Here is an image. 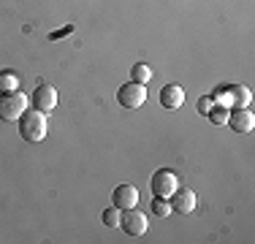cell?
Here are the masks:
<instances>
[{"mask_svg": "<svg viewBox=\"0 0 255 244\" xmlns=\"http://www.w3.org/2000/svg\"><path fill=\"white\" fill-rule=\"evenodd\" d=\"M152 79V68L147 63H136L130 68V82H138V84H147Z\"/></svg>", "mask_w": 255, "mask_h": 244, "instance_id": "4fadbf2b", "label": "cell"}, {"mask_svg": "<svg viewBox=\"0 0 255 244\" xmlns=\"http://www.w3.org/2000/svg\"><path fill=\"white\" fill-rule=\"evenodd\" d=\"M182 103H185V90H182L179 84H166V87L160 90V106L163 109L177 112V109H182Z\"/></svg>", "mask_w": 255, "mask_h": 244, "instance_id": "8fae6325", "label": "cell"}, {"mask_svg": "<svg viewBox=\"0 0 255 244\" xmlns=\"http://www.w3.org/2000/svg\"><path fill=\"white\" fill-rule=\"evenodd\" d=\"M120 225H123V231L128 236H144L149 228V217L133 206V209H125L123 215H120Z\"/></svg>", "mask_w": 255, "mask_h": 244, "instance_id": "8992f818", "label": "cell"}, {"mask_svg": "<svg viewBox=\"0 0 255 244\" xmlns=\"http://www.w3.org/2000/svg\"><path fill=\"white\" fill-rule=\"evenodd\" d=\"M168 204H171V212H177V215H193L198 204V195L190 187H177L174 195L168 198Z\"/></svg>", "mask_w": 255, "mask_h": 244, "instance_id": "52a82bcc", "label": "cell"}, {"mask_svg": "<svg viewBox=\"0 0 255 244\" xmlns=\"http://www.w3.org/2000/svg\"><path fill=\"white\" fill-rule=\"evenodd\" d=\"M30 101H33V109L49 114L52 109L57 106V90H54L52 84H41V87H35V93H33Z\"/></svg>", "mask_w": 255, "mask_h": 244, "instance_id": "ba28073f", "label": "cell"}, {"mask_svg": "<svg viewBox=\"0 0 255 244\" xmlns=\"http://www.w3.org/2000/svg\"><path fill=\"white\" fill-rule=\"evenodd\" d=\"M228 114H231V109L220 106V103H215V106H212V112L206 114V117L215 122V125H226V122H228Z\"/></svg>", "mask_w": 255, "mask_h": 244, "instance_id": "5bb4252c", "label": "cell"}, {"mask_svg": "<svg viewBox=\"0 0 255 244\" xmlns=\"http://www.w3.org/2000/svg\"><path fill=\"white\" fill-rule=\"evenodd\" d=\"M152 212H155V217H171L174 212H171V204H168L166 198H155L152 201Z\"/></svg>", "mask_w": 255, "mask_h": 244, "instance_id": "9a60e30c", "label": "cell"}, {"mask_svg": "<svg viewBox=\"0 0 255 244\" xmlns=\"http://www.w3.org/2000/svg\"><path fill=\"white\" fill-rule=\"evenodd\" d=\"M112 201H114V206H117L120 212L133 209V206L138 204V190H136L133 185H120V187H114Z\"/></svg>", "mask_w": 255, "mask_h": 244, "instance_id": "30bf717a", "label": "cell"}, {"mask_svg": "<svg viewBox=\"0 0 255 244\" xmlns=\"http://www.w3.org/2000/svg\"><path fill=\"white\" fill-rule=\"evenodd\" d=\"M117 103L123 109H141L147 103V87L138 82H128L117 90Z\"/></svg>", "mask_w": 255, "mask_h": 244, "instance_id": "5b68a950", "label": "cell"}, {"mask_svg": "<svg viewBox=\"0 0 255 244\" xmlns=\"http://www.w3.org/2000/svg\"><path fill=\"white\" fill-rule=\"evenodd\" d=\"M27 112L25 93H3L0 95V120L3 122H19V117Z\"/></svg>", "mask_w": 255, "mask_h": 244, "instance_id": "3957f363", "label": "cell"}, {"mask_svg": "<svg viewBox=\"0 0 255 244\" xmlns=\"http://www.w3.org/2000/svg\"><path fill=\"white\" fill-rule=\"evenodd\" d=\"M120 215H123V212H120L117 206H112V209H106L101 215V220H103V225H109V228H117V225H120Z\"/></svg>", "mask_w": 255, "mask_h": 244, "instance_id": "2e32d148", "label": "cell"}, {"mask_svg": "<svg viewBox=\"0 0 255 244\" xmlns=\"http://www.w3.org/2000/svg\"><path fill=\"white\" fill-rule=\"evenodd\" d=\"M179 187V179H177V174H174L171 168H160V171H155L152 174V179H149V190H152L155 198H171L174 190Z\"/></svg>", "mask_w": 255, "mask_h": 244, "instance_id": "277c9868", "label": "cell"}, {"mask_svg": "<svg viewBox=\"0 0 255 244\" xmlns=\"http://www.w3.org/2000/svg\"><path fill=\"white\" fill-rule=\"evenodd\" d=\"M212 101L215 103H220V106H226V109H250V101H253V93H250V87H245V84H228L226 90H223L220 95H212Z\"/></svg>", "mask_w": 255, "mask_h": 244, "instance_id": "7a4b0ae2", "label": "cell"}, {"mask_svg": "<svg viewBox=\"0 0 255 244\" xmlns=\"http://www.w3.org/2000/svg\"><path fill=\"white\" fill-rule=\"evenodd\" d=\"M46 130H49V125H46V114L38 112V109H30L19 117V136L25 138L30 144H38L46 138Z\"/></svg>", "mask_w": 255, "mask_h": 244, "instance_id": "6da1fadb", "label": "cell"}, {"mask_svg": "<svg viewBox=\"0 0 255 244\" xmlns=\"http://www.w3.org/2000/svg\"><path fill=\"white\" fill-rule=\"evenodd\" d=\"M212 106H215V101H212V95H204V98H198V114H209L212 112Z\"/></svg>", "mask_w": 255, "mask_h": 244, "instance_id": "e0dca14e", "label": "cell"}, {"mask_svg": "<svg viewBox=\"0 0 255 244\" xmlns=\"http://www.w3.org/2000/svg\"><path fill=\"white\" fill-rule=\"evenodd\" d=\"M226 125L236 133H250L255 127V114L250 112V109H231Z\"/></svg>", "mask_w": 255, "mask_h": 244, "instance_id": "9c48e42d", "label": "cell"}, {"mask_svg": "<svg viewBox=\"0 0 255 244\" xmlns=\"http://www.w3.org/2000/svg\"><path fill=\"white\" fill-rule=\"evenodd\" d=\"M16 90H19V79H16V73L0 71V95L3 93H16Z\"/></svg>", "mask_w": 255, "mask_h": 244, "instance_id": "7c38bea8", "label": "cell"}]
</instances>
